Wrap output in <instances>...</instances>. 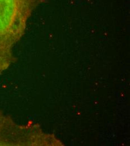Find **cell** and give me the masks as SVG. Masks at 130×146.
Segmentation results:
<instances>
[{
    "label": "cell",
    "instance_id": "cell-2",
    "mask_svg": "<svg viewBox=\"0 0 130 146\" xmlns=\"http://www.w3.org/2000/svg\"><path fill=\"white\" fill-rule=\"evenodd\" d=\"M46 135L36 125L15 124L0 111V146L46 145Z\"/></svg>",
    "mask_w": 130,
    "mask_h": 146
},
{
    "label": "cell",
    "instance_id": "cell-1",
    "mask_svg": "<svg viewBox=\"0 0 130 146\" xmlns=\"http://www.w3.org/2000/svg\"><path fill=\"white\" fill-rule=\"evenodd\" d=\"M45 0H0V74L15 61L13 48L33 12Z\"/></svg>",
    "mask_w": 130,
    "mask_h": 146
}]
</instances>
